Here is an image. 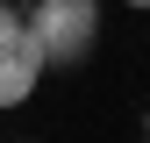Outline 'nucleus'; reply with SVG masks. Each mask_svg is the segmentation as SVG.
<instances>
[{
    "label": "nucleus",
    "mask_w": 150,
    "mask_h": 143,
    "mask_svg": "<svg viewBox=\"0 0 150 143\" xmlns=\"http://www.w3.org/2000/svg\"><path fill=\"white\" fill-rule=\"evenodd\" d=\"M143 129H150V115H143Z\"/></svg>",
    "instance_id": "5"
},
{
    "label": "nucleus",
    "mask_w": 150,
    "mask_h": 143,
    "mask_svg": "<svg viewBox=\"0 0 150 143\" xmlns=\"http://www.w3.org/2000/svg\"><path fill=\"white\" fill-rule=\"evenodd\" d=\"M29 29L50 64H86L93 43H100V0H36Z\"/></svg>",
    "instance_id": "1"
},
{
    "label": "nucleus",
    "mask_w": 150,
    "mask_h": 143,
    "mask_svg": "<svg viewBox=\"0 0 150 143\" xmlns=\"http://www.w3.org/2000/svg\"><path fill=\"white\" fill-rule=\"evenodd\" d=\"M22 22H29V14L14 7V0H0V36H14V29H22Z\"/></svg>",
    "instance_id": "3"
},
{
    "label": "nucleus",
    "mask_w": 150,
    "mask_h": 143,
    "mask_svg": "<svg viewBox=\"0 0 150 143\" xmlns=\"http://www.w3.org/2000/svg\"><path fill=\"white\" fill-rule=\"evenodd\" d=\"M122 7H136V14H150V0H122Z\"/></svg>",
    "instance_id": "4"
},
{
    "label": "nucleus",
    "mask_w": 150,
    "mask_h": 143,
    "mask_svg": "<svg viewBox=\"0 0 150 143\" xmlns=\"http://www.w3.org/2000/svg\"><path fill=\"white\" fill-rule=\"evenodd\" d=\"M43 43H36V29L22 22L14 36H0V107H22L36 93V79H43Z\"/></svg>",
    "instance_id": "2"
}]
</instances>
